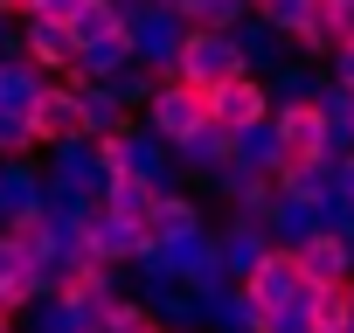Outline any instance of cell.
Wrapping results in <instances>:
<instances>
[{"instance_id": "6da1fadb", "label": "cell", "mask_w": 354, "mask_h": 333, "mask_svg": "<svg viewBox=\"0 0 354 333\" xmlns=\"http://www.w3.org/2000/svg\"><path fill=\"white\" fill-rule=\"evenodd\" d=\"M97 146L111 153V166H118V174L146 181L153 195H160V188H181V181H188V174H181V160L167 153V139H160V132H153L146 118H132L125 132H111V139H97Z\"/></svg>"}, {"instance_id": "7a4b0ae2", "label": "cell", "mask_w": 354, "mask_h": 333, "mask_svg": "<svg viewBox=\"0 0 354 333\" xmlns=\"http://www.w3.org/2000/svg\"><path fill=\"white\" fill-rule=\"evenodd\" d=\"M125 42H132V63H146L153 77H174V56L188 42V15L181 8H160V0H139L125 15Z\"/></svg>"}, {"instance_id": "3957f363", "label": "cell", "mask_w": 354, "mask_h": 333, "mask_svg": "<svg viewBox=\"0 0 354 333\" xmlns=\"http://www.w3.org/2000/svg\"><path fill=\"white\" fill-rule=\"evenodd\" d=\"M236 70H243V56H236V35H230V28H188L181 56H174V77L195 84V91H216V84L236 77Z\"/></svg>"}, {"instance_id": "277c9868", "label": "cell", "mask_w": 354, "mask_h": 333, "mask_svg": "<svg viewBox=\"0 0 354 333\" xmlns=\"http://www.w3.org/2000/svg\"><path fill=\"white\" fill-rule=\"evenodd\" d=\"M132 118H146V125H153V132L174 146L188 125H202V118H209V91H195V84H181V77H160Z\"/></svg>"}, {"instance_id": "5b68a950", "label": "cell", "mask_w": 354, "mask_h": 333, "mask_svg": "<svg viewBox=\"0 0 354 333\" xmlns=\"http://www.w3.org/2000/svg\"><path fill=\"white\" fill-rule=\"evenodd\" d=\"M42 216V166L35 153H0V229H21Z\"/></svg>"}, {"instance_id": "8992f818", "label": "cell", "mask_w": 354, "mask_h": 333, "mask_svg": "<svg viewBox=\"0 0 354 333\" xmlns=\"http://www.w3.org/2000/svg\"><path fill=\"white\" fill-rule=\"evenodd\" d=\"M77 229H84V250H91L97 264H132V250L146 243V222H132V216H118V209H104V202H91V216H84Z\"/></svg>"}, {"instance_id": "52a82bcc", "label": "cell", "mask_w": 354, "mask_h": 333, "mask_svg": "<svg viewBox=\"0 0 354 333\" xmlns=\"http://www.w3.org/2000/svg\"><path fill=\"white\" fill-rule=\"evenodd\" d=\"M216 257H223V278H230V285H243V278L271 257V229H264V222H250V216H230V222L216 229Z\"/></svg>"}, {"instance_id": "ba28073f", "label": "cell", "mask_w": 354, "mask_h": 333, "mask_svg": "<svg viewBox=\"0 0 354 333\" xmlns=\"http://www.w3.org/2000/svg\"><path fill=\"white\" fill-rule=\"evenodd\" d=\"M63 77H70V70H63ZM70 84H77V125H84L91 139H111V132L132 125V104H125L104 77H70Z\"/></svg>"}, {"instance_id": "9c48e42d", "label": "cell", "mask_w": 354, "mask_h": 333, "mask_svg": "<svg viewBox=\"0 0 354 333\" xmlns=\"http://www.w3.org/2000/svg\"><path fill=\"white\" fill-rule=\"evenodd\" d=\"M21 56H28L35 70L63 77V70H70V56H77V35H70V21H49V15H21Z\"/></svg>"}, {"instance_id": "30bf717a", "label": "cell", "mask_w": 354, "mask_h": 333, "mask_svg": "<svg viewBox=\"0 0 354 333\" xmlns=\"http://www.w3.org/2000/svg\"><path fill=\"white\" fill-rule=\"evenodd\" d=\"M209 118L216 125H250V118H271V104H264V77H250V70H236V77H223L216 91H209Z\"/></svg>"}, {"instance_id": "8fae6325", "label": "cell", "mask_w": 354, "mask_h": 333, "mask_svg": "<svg viewBox=\"0 0 354 333\" xmlns=\"http://www.w3.org/2000/svg\"><path fill=\"white\" fill-rule=\"evenodd\" d=\"M28 125H35V146H49V139H63V132H84V125H77V84H70V77H49V84L35 91V104H28Z\"/></svg>"}, {"instance_id": "7c38bea8", "label": "cell", "mask_w": 354, "mask_h": 333, "mask_svg": "<svg viewBox=\"0 0 354 333\" xmlns=\"http://www.w3.org/2000/svg\"><path fill=\"white\" fill-rule=\"evenodd\" d=\"M167 153L181 160V174H188V181H202V174H216V166L230 160V125H216V118H202V125H188L181 139H174Z\"/></svg>"}, {"instance_id": "4fadbf2b", "label": "cell", "mask_w": 354, "mask_h": 333, "mask_svg": "<svg viewBox=\"0 0 354 333\" xmlns=\"http://www.w3.org/2000/svg\"><path fill=\"white\" fill-rule=\"evenodd\" d=\"M230 160H236V166H250V174H271V181H278V166H285L292 153H285V139H278V125H271V118H250V125H236V132H230Z\"/></svg>"}, {"instance_id": "5bb4252c", "label": "cell", "mask_w": 354, "mask_h": 333, "mask_svg": "<svg viewBox=\"0 0 354 333\" xmlns=\"http://www.w3.org/2000/svg\"><path fill=\"white\" fill-rule=\"evenodd\" d=\"M230 35H236V56H243V70H250V77H271V70L292 56V42H285V35H278V28H271L257 8H250V15H243Z\"/></svg>"}, {"instance_id": "9a60e30c", "label": "cell", "mask_w": 354, "mask_h": 333, "mask_svg": "<svg viewBox=\"0 0 354 333\" xmlns=\"http://www.w3.org/2000/svg\"><path fill=\"white\" fill-rule=\"evenodd\" d=\"M292 264H299V278H306V285H347V278H354V264H347V250H340V236H333V229L306 236V243L292 250Z\"/></svg>"}, {"instance_id": "2e32d148", "label": "cell", "mask_w": 354, "mask_h": 333, "mask_svg": "<svg viewBox=\"0 0 354 333\" xmlns=\"http://www.w3.org/2000/svg\"><path fill=\"white\" fill-rule=\"evenodd\" d=\"M209 222V209H202V195L181 181V188H160L153 195V209H146V229L153 236H174V229H202Z\"/></svg>"}, {"instance_id": "e0dca14e", "label": "cell", "mask_w": 354, "mask_h": 333, "mask_svg": "<svg viewBox=\"0 0 354 333\" xmlns=\"http://www.w3.org/2000/svg\"><path fill=\"white\" fill-rule=\"evenodd\" d=\"M271 125H278V139H285V153L299 160V153H326V111L306 97V104H285V111H271Z\"/></svg>"}, {"instance_id": "ac0fdd59", "label": "cell", "mask_w": 354, "mask_h": 333, "mask_svg": "<svg viewBox=\"0 0 354 333\" xmlns=\"http://www.w3.org/2000/svg\"><path fill=\"white\" fill-rule=\"evenodd\" d=\"M264 229H271V243H278V250H299L306 236H319V209H313L306 195H285V188H278V202H271Z\"/></svg>"}, {"instance_id": "d6986e66", "label": "cell", "mask_w": 354, "mask_h": 333, "mask_svg": "<svg viewBox=\"0 0 354 333\" xmlns=\"http://www.w3.org/2000/svg\"><path fill=\"white\" fill-rule=\"evenodd\" d=\"M299 285H306V278H299L292 250H278V243H271V257H264V264H257V271L243 278V292H250V298H257L264 312H271V305H285V298H292Z\"/></svg>"}, {"instance_id": "ffe728a7", "label": "cell", "mask_w": 354, "mask_h": 333, "mask_svg": "<svg viewBox=\"0 0 354 333\" xmlns=\"http://www.w3.org/2000/svg\"><path fill=\"white\" fill-rule=\"evenodd\" d=\"M35 298V278H28V243L15 229H0V312H21Z\"/></svg>"}, {"instance_id": "44dd1931", "label": "cell", "mask_w": 354, "mask_h": 333, "mask_svg": "<svg viewBox=\"0 0 354 333\" xmlns=\"http://www.w3.org/2000/svg\"><path fill=\"white\" fill-rule=\"evenodd\" d=\"M209 326L216 333H264V305L243 285H223V292H209Z\"/></svg>"}, {"instance_id": "7402d4cb", "label": "cell", "mask_w": 354, "mask_h": 333, "mask_svg": "<svg viewBox=\"0 0 354 333\" xmlns=\"http://www.w3.org/2000/svg\"><path fill=\"white\" fill-rule=\"evenodd\" d=\"M132 63V42H125V28H111V35H91V42H77V56H70V77H111V70H125Z\"/></svg>"}, {"instance_id": "603a6c76", "label": "cell", "mask_w": 354, "mask_h": 333, "mask_svg": "<svg viewBox=\"0 0 354 333\" xmlns=\"http://www.w3.org/2000/svg\"><path fill=\"white\" fill-rule=\"evenodd\" d=\"M313 91H319V70H313L306 56H285V63L264 77V104H271V111H285V104H306Z\"/></svg>"}, {"instance_id": "cb8c5ba5", "label": "cell", "mask_w": 354, "mask_h": 333, "mask_svg": "<svg viewBox=\"0 0 354 333\" xmlns=\"http://www.w3.org/2000/svg\"><path fill=\"white\" fill-rule=\"evenodd\" d=\"M42 84H49V70H35L28 56H0V111H28Z\"/></svg>"}, {"instance_id": "d4e9b609", "label": "cell", "mask_w": 354, "mask_h": 333, "mask_svg": "<svg viewBox=\"0 0 354 333\" xmlns=\"http://www.w3.org/2000/svg\"><path fill=\"white\" fill-rule=\"evenodd\" d=\"M278 188H285V195H306V202L326 195V188H333V160H326V153H299V160H285V166H278Z\"/></svg>"}, {"instance_id": "484cf974", "label": "cell", "mask_w": 354, "mask_h": 333, "mask_svg": "<svg viewBox=\"0 0 354 333\" xmlns=\"http://www.w3.org/2000/svg\"><path fill=\"white\" fill-rule=\"evenodd\" d=\"M91 188H77V181H63V174H42V216L49 222H84L91 216Z\"/></svg>"}, {"instance_id": "4316f807", "label": "cell", "mask_w": 354, "mask_h": 333, "mask_svg": "<svg viewBox=\"0 0 354 333\" xmlns=\"http://www.w3.org/2000/svg\"><path fill=\"white\" fill-rule=\"evenodd\" d=\"M306 305H313V326L319 333H347V319H354L347 285H306Z\"/></svg>"}, {"instance_id": "83f0119b", "label": "cell", "mask_w": 354, "mask_h": 333, "mask_svg": "<svg viewBox=\"0 0 354 333\" xmlns=\"http://www.w3.org/2000/svg\"><path fill=\"white\" fill-rule=\"evenodd\" d=\"M153 326H160V319L146 312V298H139V292H118V298L97 312V333H153Z\"/></svg>"}, {"instance_id": "f1b7e54d", "label": "cell", "mask_w": 354, "mask_h": 333, "mask_svg": "<svg viewBox=\"0 0 354 333\" xmlns=\"http://www.w3.org/2000/svg\"><path fill=\"white\" fill-rule=\"evenodd\" d=\"M181 15H188V28H236L250 15V0H181Z\"/></svg>"}, {"instance_id": "f546056e", "label": "cell", "mask_w": 354, "mask_h": 333, "mask_svg": "<svg viewBox=\"0 0 354 333\" xmlns=\"http://www.w3.org/2000/svg\"><path fill=\"white\" fill-rule=\"evenodd\" d=\"M111 28H125V15L111 8V0H84V8L70 15V35H77V42H91V35H111Z\"/></svg>"}, {"instance_id": "4dcf8cb0", "label": "cell", "mask_w": 354, "mask_h": 333, "mask_svg": "<svg viewBox=\"0 0 354 333\" xmlns=\"http://www.w3.org/2000/svg\"><path fill=\"white\" fill-rule=\"evenodd\" d=\"M104 209H118V216L146 222V209H153V188H146V181H132V174H118V181L104 188Z\"/></svg>"}, {"instance_id": "1f68e13d", "label": "cell", "mask_w": 354, "mask_h": 333, "mask_svg": "<svg viewBox=\"0 0 354 333\" xmlns=\"http://www.w3.org/2000/svg\"><path fill=\"white\" fill-rule=\"evenodd\" d=\"M264 333H319V326H313V305H306V285H299L285 305L264 312Z\"/></svg>"}, {"instance_id": "d6a6232c", "label": "cell", "mask_w": 354, "mask_h": 333, "mask_svg": "<svg viewBox=\"0 0 354 333\" xmlns=\"http://www.w3.org/2000/svg\"><path fill=\"white\" fill-rule=\"evenodd\" d=\"M257 15H264L278 35H299V28L319 15V0H257Z\"/></svg>"}, {"instance_id": "836d02e7", "label": "cell", "mask_w": 354, "mask_h": 333, "mask_svg": "<svg viewBox=\"0 0 354 333\" xmlns=\"http://www.w3.org/2000/svg\"><path fill=\"white\" fill-rule=\"evenodd\" d=\"M285 42H292V56H306V63H326V56H333V28H326V15H313V21H306L299 35H285Z\"/></svg>"}, {"instance_id": "e575fe53", "label": "cell", "mask_w": 354, "mask_h": 333, "mask_svg": "<svg viewBox=\"0 0 354 333\" xmlns=\"http://www.w3.org/2000/svg\"><path fill=\"white\" fill-rule=\"evenodd\" d=\"M104 84H111V91H118V97H125V104H132V111H139V104H146V91H153V84H160V77H153V70H146V63H125V70H111V77H104Z\"/></svg>"}, {"instance_id": "d590c367", "label": "cell", "mask_w": 354, "mask_h": 333, "mask_svg": "<svg viewBox=\"0 0 354 333\" xmlns=\"http://www.w3.org/2000/svg\"><path fill=\"white\" fill-rule=\"evenodd\" d=\"M0 153H35V125H28V111H0Z\"/></svg>"}, {"instance_id": "8d00e7d4", "label": "cell", "mask_w": 354, "mask_h": 333, "mask_svg": "<svg viewBox=\"0 0 354 333\" xmlns=\"http://www.w3.org/2000/svg\"><path fill=\"white\" fill-rule=\"evenodd\" d=\"M319 15H326L333 42H354V0H319Z\"/></svg>"}, {"instance_id": "74e56055", "label": "cell", "mask_w": 354, "mask_h": 333, "mask_svg": "<svg viewBox=\"0 0 354 333\" xmlns=\"http://www.w3.org/2000/svg\"><path fill=\"white\" fill-rule=\"evenodd\" d=\"M326 77H340V84L354 91V42H333V56H326Z\"/></svg>"}, {"instance_id": "f35d334b", "label": "cell", "mask_w": 354, "mask_h": 333, "mask_svg": "<svg viewBox=\"0 0 354 333\" xmlns=\"http://www.w3.org/2000/svg\"><path fill=\"white\" fill-rule=\"evenodd\" d=\"M84 0H21V15H49V21H70Z\"/></svg>"}, {"instance_id": "ab89813d", "label": "cell", "mask_w": 354, "mask_h": 333, "mask_svg": "<svg viewBox=\"0 0 354 333\" xmlns=\"http://www.w3.org/2000/svg\"><path fill=\"white\" fill-rule=\"evenodd\" d=\"M333 188H340V202L354 209V153H340V160H333Z\"/></svg>"}, {"instance_id": "60d3db41", "label": "cell", "mask_w": 354, "mask_h": 333, "mask_svg": "<svg viewBox=\"0 0 354 333\" xmlns=\"http://www.w3.org/2000/svg\"><path fill=\"white\" fill-rule=\"evenodd\" d=\"M0 333H21V326H15V312H0Z\"/></svg>"}, {"instance_id": "b9f144b4", "label": "cell", "mask_w": 354, "mask_h": 333, "mask_svg": "<svg viewBox=\"0 0 354 333\" xmlns=\"http://www.w3.org/2000/svg\"><path fill=\"white\" fill-rule=\"evenodd\" d=\"M0 15H21V0H0Z\"/></svg>"}, {"instance_id": "7bdbcfd3", "label": "cell", "mask_w": 354, "mask_h": 333, "mask_svg": "<svg viewBox=\"0 0 354 333\" xmlns=\"http://www.w3.org/2000/svg\"><path fill=\"white\" fill-rule=\"evenodd\" d=\"M160 8H181V0H160Z\"/></svg>"}, {"instance_id": "ee69618b", "label": "cell", "mask_w": 354, "mask_h": 333, "mask_svg": "<svg viewBox=\"0 0 354 333\" xmlns=\"http://www.w3.org/2000/svg\"><path fill=\"white\" fill-rule=\"evenodd\" d=\"M347 298H354V278H347Z\"/></svg>"}, {"instance_id": "f6af8a7d", "label": "cell", "mask_w": 354, "mask_h": 333, "mask_svg": "<svg viewBox=\"0 0 354 333\" xmlns=\"http://www.w3.org/2000/svg\"><path fill=\"white\" fill-rule=\"evenodd\" d=\"M153 333H167V326H153Z\"/></svg>"}, {"instance_id": "bcb514c9", "label": "cell", "mask_w": 354, "mask_h": 333, "mask_svg": "<svg viewBox=\"0 0 354 333\" xmlns=\"http://www.w3.org/2000/svg\"><path fill=\"white\" fill-rule=\"evenodd\" d=\"M347 333H354V319H347Z\"/></svg>"}, {"instance_id": "7dc6e473", "label": "cell", "mask_w": 354, "mask_h": 333, "mask_svg": "<svg viewBox=\"0 0 354 333\" xmlns=\"http://www.w3.org/2000/svg\"><path fill=\"white\" fill-rule=\"evenodd\" d=\"M250 8H257V0H250Z\"/></svg>"}]
</instances>
